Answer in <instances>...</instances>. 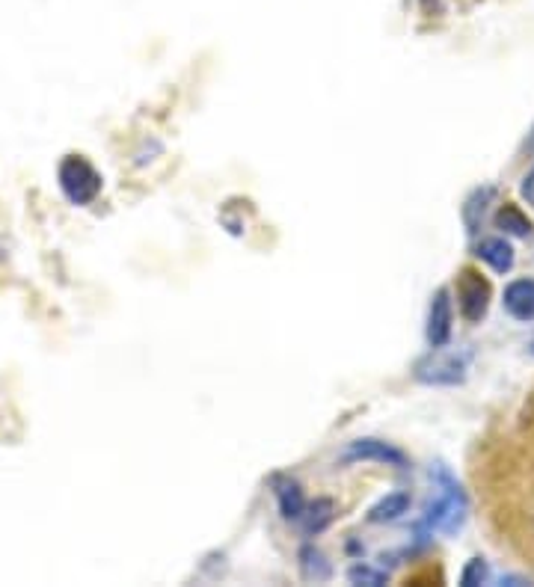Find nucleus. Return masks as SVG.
Wrapping results in <instances>:
<instances>
[{
  "instance_id": "nucleus-1",
  "label": "nucleus",
  "mask_w": 534,
  "mask_h": 587,
  "mask_svg": "<svg viewBox=\"0 0 534 587\" xmlns=\"http://www.w3.org/2000/svg\"><path fill=\"white\" fill-rule=\"evenodd\" d=\"M60 187L63 193L75 202V205H89L98 190H101V175L92 169L89 161H84L81 155H72L60 164Z\"/></svg>"
},
{
  "instance_id": "nucleus-2",
  "label": "nucleus",
  "mask_w": 534,
  "mask_h": 587,
  "mask_svg": "<svg viewBox=\"0 0 534 587\" xmlns=\"http://www.w3.org/2000/svg\"><path fill=\"white\" fill-rule=\"evenodd\" d=\"M457 309L469 324H481L490 309V282L475 267H466L457 276Z\"/></svg>"
},
{
  "instance_id": "nucleus-3",
  "label": "nucleus",
  "mask_w": 534,
  "mask_h": 587,
  "mask_svg": "<svg viewBox=\"0 0 534 587\" xmlns=\"http://www.w3.org/2000/svg\"><path fill=\"white\" fill-rule=\"evenodd\" d=\"M342 463H365V460H374V463H386V466H398V469H404V454L398 451V448H392L389 442H383V439H356L351 442L345 451H342V457H339Z\"/></svg>"
},
{
  "instance_id": "nucleus-4",
  "label": "nucleus",
  "mask_w": 534,
  "mask_h": 587,
  "mask_svg": "<svg viewBox=\"0 0 534 587\" xmlns=\"http://www.w3.org/2000/svg\"><path fill=\"white\" fill-rule=\"evenodd\" d=\"M451 327H454V303L448 288H440L431 300V312H428V344L437 350L445 347L451 338Z\"/></svg>"
},
{
  "instance_id": "nucleus-5",
  "label": "nucleus",
  "mask_w": 534,
  "mask_h": 587,
  "mask_svg": "<svg viewBox=\"0 0 534 587\" xmlns=\"http://www.w3.org/2000/svg\"><path fill=\"white\" fill-rule=\"evenodd\" d=\"M466 362L460 356H431L428 362L419 365V380L434 383V386H454L463 380Z\"/></svg>"
},
{
  "instance_id": "nucleus-6",
  "label": "nucleus",
  "mask_w": 534,
  "mask_h": 587,
  "mask_svg": "<svg viewBox=\"0 0 534 587\" xmlns=\"http://www.w3.org/2000/svg\"><path fill=\"white\" fill-rule=\"evenodd\" d=\"M505 309L517 321H534V279H514L505 288Z\"/></svg>"
},
{
  "instance_id": "nucleus-7",
  "label": "nucleus",
  "mask_w": 534,
  "mask_h": 587,
  "mask_svg": "<svg viewBox=\"0 0 534 587\" xmlns=\"http://www.w3.org/2000/svg\"><path fill=\"white\" fill-rule=\"evenodd\" d=\"M475 255L493 270V273H508L511 267H514V247L505 241V238H484L481 244H478V250Z\"/></svg>"
},
{
  "instance_id": "nucleus-8",
  "label": "nucleus",
  "mask_w": 534,
  "mask_h": 587,
  "mask_svg": "<svg viewBox=\"0 0 534 587\" xmlns=\"http://www.w3.org/2000/svg\"><path fill=\"white\" fill-rule=\"evenodd\" d=\"M333 516H336V504L330 502V499H315L312 504H306L303 516L297 522L303 525V531L309 537H315V534H321L333 522Z\"/></svg>"
},
{
  "instance_id": "nucleus-9",
  "label": "nucleus",
  "mask_w": 534,
  "mask_h": 587,
  "mask_svg": "<svg viewBox=\"0 0 534 587\" xmlns=\"http://www.w3.org/2000/svg\"><path fill=\"white\" fill-rule=\"evenodd\" d=\"M276 499H279V510L285 519H300L303 510H306V499H303V490L300 484L294 481H276Z\"/></svg>"
},
{
  "instance_id": "nucleus-10",
  "label": "nucleus",
  "mask_w": 534,
  "mask_h": 587,
  "mask_svg": "<svg viewBox=\"0 0 534 587\" xmlns=\"http://www.w3.org/2000/svg\"><path fill=\"white\" fill-rule=\"evenodd\" d=\"M496 226H499L505 235H517V238L532 235V220H529L517 205H511V202H505L502 211L496 214Z\"/></svg>"
},
{
  "instance_id": "nucleus-11",
  "label": "nucleus",
  "mask_w": 534,
  "mask_h": 587,
  "mask_svg": "<svg viewBox=\"0 0 534 587\" xmlns=\"http://www.w3.org/2000/svg\"><path fill=\"white\" fill-rule=\"evenodd\" d=\"M410 510V496L407 493H392L371 510V522H392Z\"/></svg>"
},
{
  "instance_id": "nucleus-12",
  "label": "nucleus",
  "mask_w": 534,
  "mask_h": 587,
  "mask_svg": "<svg viewBox=\"0 0 534 587\" xmlns=\"http://www.w3.org/2000/svg\"><path fill=\"white\" fill-rule=\"evenodd\" d=\"M300 561H303V576L306 579H315V582H327L330 579V564L324 561V555L315 546H306L300 552Z\"/></svg>"
},
{
  "instance_id": "nucleus-13",
  "label": "nucleus",
  "mask_w": 534,
  "mask_h": 587,
  "mask_svg": "<svg viewBox=\"0 0 534 587\" xmlns=\"http://www.w3.org/2000/svg\"><path fill=\"white\" fill-rule=\"evenodd\" d=\"M487 579H490V567H487V561H484V558H472V561L466 564L463 576H460V585L463 587L484 585Z\"/></svg>"
},
{
  "instance_id": "nucleus-14",
  "label": "nucleus",
  "mask_w": 534,
  "mask_h": 587,
  "mask_svg": "<svg viewBox=\"0 0 534 587\" xmlns=\"http://www.w3.org/2000/svg\"><path fill=\"white\" fill-rule=\"evenodd\" d=\"M348 582L351 585H365V587H380L386 585V576L380 570H371V567H354L348 573Z\"/></svg>"
},
{
  "instance_id": "nucleus-15",
  "label": "nucleus",
  "mask_w": 534,
  "mask_h": 587,
  "mask_svg": "<svg viewBox=\"0 0 534 587\" xmlns=\"http://www.w3.org/2000/svg\"><path fill=\"white\" fill-rule=\"evenodd\" d=\"M520 193H523V199L534 208V167L526 172V178H523V184H520Z\"/></svg>"
}]
</instances>
